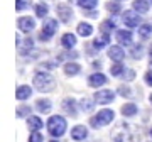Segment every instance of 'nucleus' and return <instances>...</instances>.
Listing matches in <instances>:
<instances>
[{
	"label": "nucleus",
	"instance_id": "nucleus-29",
	"mask_svg": "<svg viewBox=\"0 0 152 142\" xmlns=\"http://www.w3.org/2000/svg\"><path fill=\"white\" fill-rule=\"evenodd\" d=\"M107 10H108L110 14H118V12L122 10V7H120L118 0H112V2H107Z\"/></svg>",
	"mask_w": 152,
	"mask_h": 142
},
{
	"label": "nucleus",
	"instance_id": "nucleus-37",
	"mask_svg": "<svg viewBox=\"0 0 152 142\" xmlns=\"http://www.w3.org/2000/svg\"><path fill=\"white\" fill-rule=\"evenodd\" d=\"M149 56H151V64H152V44H151V48H149Z\"/></svg>",
	"mask_w": 152,
	"mask_h": 142
},
{
	"label": "nucleus",
	"instance_id": "nucleus-13",
	"mask_svg": "<svg viewBox=\"0 0 152 142\" xmlns=\"http://www.w3.org/2000/svg\"><path fill=\"white\" fill-rule=\"evenodd\" d=\"M61 107H63V110H64L68 115H71V117H76V115H78V108H76V100L75 98H69V97L64 98Z\"/></svg>",
	"mask_w": 152,
	"mask_h": 142
},
{
	"label": "nucleus",
	"instance_id": "nucleus-1",
	"mask_svg": "<svg viewBox=\"0 0 152 142\" xmlns=\"http://www.w3.org/2000/svg\"><path fill=\"white\" fill-rule=\"evenodd\" d=\"M34 88L37 90V91H42V93H48V91H53L56 86V80L53 78L51 73L48 71H37L36 75H34Z\"/></svg>",
	"mask_w": 152,
	"mask_h": 142
},
{
	"label": "nucleus",
	"instance_id": "nucleus-38",
	"mask_svg": "<svg viewBox=\"0 0 152 142\" xmlns=\"http://www.w3.org/2000/svg\"><path fill=\"white\" fill-rule=\"evenodd\" d=\"M149 100H151V105H152V93H151V97H149Z\"/></svg>",
	"mask_w": 152,
	"mask_h": 142
},
{
	"label": "nucleus",
	"instance_id": "nucleus-26",
	"mask_svg": "<svg viewBox=\"0 0 152 142\" xmlns=\"http://www.w3.org/2000/svg\"><path fill=\"white\" fill-rule=\"evenodd\" d=\"M125 71V66L122 64V61H118V63H115V64L110 66V73H112V76H122Z\"/></svg>",
	"mask_w": 152,
	"mask_h": 142
},
{
	"label": "nucleus",
	"instance_id": "nucleus-35",
	"mask_svg": "<svg viewBox=\"0 0 152 142\" xmlns=\"http://www.w3.org/2000/svg\"><path fill=\"white\" fill-rule=\"evenodd\" d=\"M122 78L127 80V81H132V80L135 78V71H134V70H125L124 75H122Z\"/></svg>",
	"mask_w": 152,
	"mask_h": 142
},
{
	"label": "nucleus",
	"instance_id": "nucleus-6",
	"mask_svg": "<svg viewBox=\"0 0 152 142\" xmlns=\"http://www.w3.org/2000/svg\"><path fill=\"white\" fill-rule=\"evenodd\" d=\"M17 27H19V31L24 34H29L32 32L34 29H36V20H34L31 15H22L17 19Z\"/></svg>",
	"mask_w": 152,
	"mask_h": 142
},
{
	"label": "nucleus",
	"instance_id": "nucleus-32",
	"mask_svg": "<svg viewBox=\"0 0 152 142\" xmlns=\"http://www.w3.org/2000/svg\"><path fill=\"white\" fill-rule=\"evenodd\" d=\"M27 7H31V0H17V2H15V9H17V12L26 10Z\"/></svg>",
	"mask_w": 152,
	"mask_h": 142
},
{
	"label": "nucleus",
	"instance_id": "nucleus-10",
	"mask_svg": "<svg viewBox=\"0 0 152 142\" xmlns=\"http://www.w3.org/2000/svg\"><path fill=\"white\" fill-rule=\"evenodd\" d=\"M108 58L115 63H118V61H124L125 58V51L124 48L120 46V44H115V46H110L108 48Z\"/></svg>",
	"mask_w": 152,
	"mask_h": 142
},
{
	"label": "nucleus",
	"instance_id": "nucleus-19",
	"mask_svg": "<svg viewBox=\"0 0 152 142\" xmlns=\"http://www.w3.org/2000/svg\"><path fill=\"white\" fill-rule=\"evenodd\" d=\"M42 120H41V117H37V115H31V117H27V127L31 129V132L34 130H41L42 129Z\"/></svg>",
	"mask_w": 152,
	"mask_h": 142
},
{
	"label": "nucleus",
	"instance_id": "nucleus-30",
	"mask_svg": "<svg viewBox=\"0 0 152 142\" xmlns=\"http://www.w3.org/2000/svg\"><path fill=\"white\" fill-rule=\"evenodd\" d=\"M17 117H19V119L31 117V107H29V105H20V107L17 108Z\"/></svg>",
	"mask_w": 152,
	"mask_h": 142
},
{
	"label": "nucleus",
	"instance_id": "nucleus-12",
	"mask_svg": "<svg viewBox=\"0 0 152 142\" xmlns=\"http://www.w3.org/2000/svg\"><path fill=\"white\" fill-rule=\"evenodd\" d=\"M88 137V129L85 125H75L73 129H71V139L76 142L80 141H85Z\"/></svg>",
	"mask_w": 152,
	"mask_h": 142
},
{
	"label": "nucleus",
	"instance_id": "nucleus-27",
	"mask_svg": "<svg viewBox=\"0 0 152 142\" xmlns=\"http://www.w3.org/2000/svg\"><path fill=\"white\" fill-rule=\"evenodd\" d=\"M93 100L91 98H83L81 102H80V108H81L83 112H91V110L95 108V103H96V102H93Z\"/></svg>",
	"mask_w": 152,
	"mask_h": 142
},
{
	"label": "nucleus",
	"instance_id": "nucleus-8",
	"mask_svg": "<svg viewBox=\"0 0 152 142\" xmlns=\"http://www.w3.org/2000/svg\"><path fill=\"white\" fill-rule=\"evenodd\" d=\"M93 98H95V102L98 105H108L115 100V93L112 90H98Z\"/></svg>",
	"mask_w": 152,
	"mask_h": 142
},
{
	"label": "nucleus",
	"instance_id": "nucleus-39",
	"mask_svg": "<svg viewBox=\"0 0 152 142\" xmlns=\"http://www.w3.org/2000/svg\"><path fill=\"white\" fill-rule=\"evenodd\" d=\"M49 142H58V141H56V139H53V141H49Z\"/></svg>",
	"mask_w": 152,
	"mask_h": 142
},
{
	"label": "nucleus",
	"instance_id": "nucleus-18",
	"mask_svg": "<svg viewBox=\"0 0 152 142\" xmlns=\"http://www.w3.org/2000/svg\"><path fill=\"white\" fill-rule=\"evenodd\" d=\"M63 70H64V75H68V76H75V75H78V73L81 71V66L78 64L76 61H68Z\"/></svg>",
	"mask_w": 152,
	"mask_h": 142
},
{
	"label": "nucleus",
	"instance_id": "nucleus-33",
	"mask_svg": "<svg viewBox=\"0 0 152 142\" xmlns=\"http://www.w3.org/2000/svg\"><path fill=\"white\" fill-rule=\"evenodd\" d=\"M29 142H44V137L42 134L39 130H34L31 132V135H29Z\"/></svg>",
	"mask_w": 152,
	"mask_h": 142
},
{
	"label": "nucleus",
	"instance_id": "nucleus-41",
	"mask_svg": "<svg viewBox=\"0 0 152 142\" xmlns=\"http://www.w3.org/2000/svg\"><path fill=\"white\" fill-rule=\"evenodd\" d=\"M151 137H152V129H151Z\"/></svg>",
	"mask_w": 152,
	"mask_h": 142
},
{
	"label": "nucleus",
	"instance_id": "nucleus-16",
	"mask_svg": "<svg viewBox=\"0 0 152 142\" xmlns=\"http://www.w3.org/2000/svg\"><path fill=\"white\" fill-rule=\"evenodd\" d=\"M76 32L80 34L81 37H90L93 34V26L90 22H80L78 27H76Z\"/></svg>",
	"mask_w": 152,
	"mask_h": 142
},
{
	"label": "nucleus",
	"instance_id": "nucleus-20",
	"mask_svg": "<svg viewBox=\"0 0 152 142\" xmlns=\"http://www.w3.org/2000/svg\"><path fill=\"white\" fill-rule=\"evenodd\" d=\"M36 108H37V112H41V113H49L51 108H53V103H51V100H48V98H39L37 102H36Z\"/></svg>",
	"mask_w": 152,
	"mask_h": 142
},
{
	"label": "nucleus",
	"instance_id": "nucleus-17",
	"mask_svg": "<svg viewBox=\"0 0 152 142\" xmlns=\"http://www.w3.org/2000/svg\"><path fill=\"white\" fill-rule=\"evenodd\" d=\"M132 9L139 14H147L149 9H151V4H149V0H134L132 2Z\"/></svg>",
	"mask_w": 152,
	"mask_h": 142
},
{
	"label": "nucleus",
	"instance_id": "nucleus-9",
	"mask_svg": "<svg viewBox=\"0 0 152 142\" xmlns=\"http://www.w3.org/2000/svg\"><path fill=\"white\" fill-rule=\"evenodd\" d=\"M115 39L120 46H132L134 34L129 29H118V31H115Z\"/></svg>",
	"mask_w": 152,
	"mask_h": 142
},
{
	"label": "nucleus",
	"instance_id": "nucleus-21",
	"mask_svg": "<svg viewBox=\"0 0 152 142\" xmlns=\"http://www.w3.org/2000/svg\"><path fill=\"white\" fill-rule=\"evenodd\" d=\"M110 44V36L108 34H103V36H98V37L93 39V48L95 49H102V48H107Z\"/></svg>",
	"mask_w": 152,
	"mask_h": 142
},
{
	"label": "nucleus",
	"instance_id": "nucleus-23",
	"mask_svg": "<svg viewBox=\"0 0 152 142\" xmlns=\"http://www.w3.org/2000/svg\"><path fill=\"white\" fill-rule=\"evenodd\" d=\"M78 2V5L85 9V10H93V9H96L98 7V0H76Z\"/></svg>",
	"mask_w": 152,
	"mask_h": 142
},
{
	"label": "nucleus",
	"instance_id": "nucleus-42",
	"mask_svg": "<svg viewBox=\"0 0 152 142\" xmlns=\"http://www.w3.org/2000/svg\"><path fill=\"white\" fill-rule=\"evenodd\" d=\"M118 2H122V0H118Z\"/></svg>",
	"mask_w": 152,
	"mask_h": 142
},
{
	"label": "nucleus",
	"instance_id": "nucleus-2",
	"mask_svg": "<svg viewBox=\"0 0 152 142\" xmlns=\"http://www.w3.org/2000/svg\"><path fill=\"white\" fill-rule=\"evenodd\" d=\"M66 129H68V124H66L64 117H61V115H53V117H49V120H48V132L53 137H56V139L63 137L66 134Z\"/></svg>",
	"mask_w": 152,
	"mask_h": 142
},
{
	"label": "nucleus",
	"instance_id": "nucleus-11",
	"mask_svg": "<svg viewBox=\"0 0 152 142\" xmlns=\"http://www.w3.org/2000/svg\"><path fill=\"white\" fill-rule=\"evenodd\" d=\"M107 81H108V78L105 76L103 73H93V75H90V78H88V85L91 88L103 86V85H107Z\"/></svg>",
	"mask_w": 152,
	"mask_h": 142
},
{
	"label": "nucleus",
	"instance_id": "nucleus-24",
	"mask_svg": "<svg viewBox=\"0 0 152 142\" xmlns=\"http://www.w3.org/2000/svg\"><path fill=\"white\" fill-rule=\"evenodd\" d=\"M34 9H36V15H37L39 19H44V17L49 14V7L46 5V4H42V2H41V4H36Z\"/></svg>",
	"mask_w": 152,
	"mask_h": 142
},
{
	"label": "nucleus",
	"instance_id": "nucleus-15",
	"mask_svg": "<svg viewBox=\"0 0 152 142\" xmlns=\"http://www.w3.org/2000/svg\"><path fill=\"white\" fill-rule=\"evenodd\" d=\"M31 95H32V88L29 86V85H20V86L17 88V91H15L17 100H20V102L31 98Z\"/></svg>",
	"mask_w": 152,
	"mask_h": 142
},
{
	"label": "nucleus",
	"instance_id": "nucleus-25",
	"mask_svg": "<svg viewBox=\"0 0 152 142\" xmlns=\"http://www.w3.org/2000/svg\"><path fill=\"white\" fill-rule=\"evenodd\" d=\"M152 34V24H142L139 27V37L142 39H149Z\"/></svg>",
	"mask_w": 152,
	"mask_h": 142
},
{
	"label": "nucleus",
	"instance_id": "nucleus-14",
	"mask_svg": "<svg viewBox=\"0 0 152 142\" xmlns=\"http://www.w3.org/2000/svg\"><path fill=\"white\" fill-rule=\"evenodd\" d=\"M76 42H78V39H76L75 34H71V32L63 34V37H61V46H63L64 49H73L76 46Z\"/></svg>",
	"mask_w": 152,
	"mask_h": 142
},
{
	"label": "nucleus",
	"instance_id": "nucleus-22",
	"mask_svg": "<svg viewBox=\"0 0 152 142\" xmlns=\"http://www.w3.org/2000/svg\"><path fill=\"white\" fill-rule=\"evenodd\" d=\"M120 112H122L124 117H134V115H137V112H139V107H137L135 103L129 102V103H125L124 107L120 108Z\"/></svg>",
	"mask_w": 152,
	"mask_h": 142
},
{
	"label": "nucleus",
	"instance_id": "nucleus-34",
	"mask_svg": "<svg viewBox=\"0 0 152 142\" xmlns=\"http://www.w3.org/2000/svg\"><path fill=\"white\" fill-rule=\"evenodd\" d=\"M118 93L122 95V97H130V95H132V90L127 86V85H120V86H118Z\"/></svg>",
	"mask_w": 152,
	"mask_h": 142
},
{
	"label": "nucleus",
	"instance_id": "nucleus-7",
	"mask_svg": "<svg viewBox=\"0 0 152 142\" xmlns=\"http://www.w3.org/2000/svg\"><path fill=\"white\" fill-rule=\"evenodd\" d=\"M56 14H58V19H59L61 22H64V24H68V22L73 19V15H75L73 9H71L69 5H66V4H58Z\"/></svg>",
	"mask_w": 152,
	"mask_h": 142
},
{
	"label": "nucleus",
	"instance_id": "nucleus-5",
	"mask_svg": "<svg viewBox=\"0 0 152 142\" xmlns=\"http://www.w3.org/2000/svg\"><path fill=\"white\" fill-rule=\"evenodd\" d=\"M122 20H124V24H125L129 29L140 27V26H142V17H140V14H139V12H135L134 9H132V10H125L124 15H122Z\"/></svg>",
	"mask_w": 152,
	"mask_h": 142
},
{
	"label": "nucleus",
	"instance_id": "nucleus-28",
	"mask_svg": "<svg viewBox=\"0 0 152 142\" xmlns=\"http://www.w3.org/2000/svg\"><path fill=\"white\" fill-rule=\"evenodd\" d=\"M130 56L134 58V59H140L142 56H144V46H140V44L132 46L130 48Z\"/></svg>",
	"mask_w": 152,
	"mask_h": 142
},
{
	"label": "nucleus",
	"instance_id": "nucleus-36",
	"mask_svg": "<svg viewBox=\"0 0 152 142\" xmlns=\"http://www.w3.org/2000/svg\"><path fill=\"white\" fill-rule=\"evenodd\" d=\"M144 81H145L147 86H152V70L145 71V75H144Z\"/></svg>",
	"mask_w": 152,
	"mask_h": 142
},
{
	"label": "nucleus",
	"instance_id": "nucleus-3",
	"mask_svg": "<svg viewBox=\"0 0 152 142\" xmlns=\"http://www.w3.org/2000/svg\"><path fill=\"white\" fill-rule=\"evenodd\" d=\"M115 119V112L110 108H103L100 110L96 115H93L90 119V125L93 129H100V127H105V125H110Z\"/></svg>",
	"mask_w": 152,
	"mask_h": 142
},
{
	"label": "nucleus",
	"instance_id": "nucleus-40",
	"mask_svg": "<svg viewBox=\"0 0 152 142\" xmlns=\"http://www.w3.org/2000/svg\"><path fill=\"white\" fill-rule=\"evenodd\" d=\"M149 4H151V5H152V0H149Z\"/></svg>",
	"mask_w": 152,
	"mask_h": 142
},
{
	"label": "nucleus",
	"instance_id": "nucleus-4",
	"mask_svg": "<svg viewBox=\"0 0 152 142\" xmlns=\"http://www.w3.org/2000/svg\"><path fill=\"white\" fill-rule=\"evenodd\" d=\"M58 27H59V24H58V20H56V19H48V20L42 24V31H41L39 39L48 42L49 39H51L56 32H58Z\"/></svg>",
	"mask_w": 152,
	"mask_h": 142
},
{
	"label": "nucleus",
	"instance_id": "nucleus-31",
	"mask_svg": "<svg viewBox=\"0 0 152 142\" xmlns=\"http://www.w3.org/2000/svg\"><path fill=\"white\" fill-rule=\"evenodd\" d=\"M102 31H103L105 34L115 31V22L113 20H103V24H102Z\"/></svg>",
	"mask_w": 152,
	"mask_h": 142
}]
</instances>
